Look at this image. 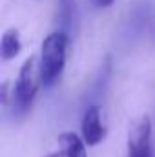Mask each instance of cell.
Wrapping results in <instances>:
<instances>
[{"instance_id":"8992f818","label":"cell","mask_w":155,"mask_h":157,"mask_svg":"<svg viewBox=\"0 0 155 157\" xmlns=\"http://www.w3.org/2000/svg\"><path fill=\"white\" fill-rule=\"evenodd\" d=\"M77 20V0H59V11H57V22L60 31L71 37V31L75 28Z\"/></svg>"},{"instance_id":"3957f363","label":"cell","mask_w":155,"mask_h":157,"mask_svg":"<svg viewBox=\"0 0 155 157\" xmlns=\"http://www.w3.org/2000/svg\"><path fill=\"white\" fill-rule=\"evenodd\" d=\"M128 157H153V152H152V121L148 115L139 117L130 128Z\"/></svg>"},{"instance_id":"6da1fadb","label":"cell","mask_w":155,"mask_h":157,"mask_svg":"<svg viewBox=\"0 0 155 157\" xmlns=\"http://www.w3.org/2000/svg\"><path fill=\"white\" fill-rule=\"evenodd\" d=\"M68 42H70V35H66L60 29L49 33L42 42L39 71H40V80L46 88L53 86L64 71Z\"/></svg>"},{"instance_id":"5b68a950","label":"cell","mask_w":155,"mask_h":157,"mask_svg":"<svg viewBox=\"0 0 155 157\" xmlns=\"http://www.w3.org/2000/svg\"><path fill=\"white\" fill-rule=\"evenodd\" d=\"M59 150L46 157H88L86 155V143L73 132H64L57 139Z\"/></svg>"},{"instance_id":"7a4b0ae2","label":"cell","mask_w":155,"mask_h":157,"mask_svg":"<svg viewBox=\"0 0 155 157\" xmlns=\"http://www.w3.org/2000/svg\"><path fill=\"white\" fill-rule=\"evenodd\" d=\"M42 84L40 80V71L37 68V59L29 57L24 60L18 77L15 80V88H13V95H11V106L13 112L18 115H26L31 110V104L37 97L39 86Z\"/></svg>"},{"instance_id":"52a82bcc","label":"cell","mask_w":155,"mask_h":157,"mask_svg":"<svg viewBox=\"0 0 155 157\" xmlns=\"http://www.w3.org/2000/svg\"><path fill=\"white\" fill-rule=\"evenodd\" d=\"M22 49V42H20V33L15 28H9L7 31H4L2 42H0V53L4 60H11L15 59Z\"/></svg>"},{"instance_id":"ba28073f","label":"cell","mask_w":155,"mask_h":157,"mask_svg":"<svg viewBox=\"0 0 155 157\" xmlns=\"http://www.w3.org/2000/svg\"><path fill=\"white\" fill-rule=\"evenodd\" d=\"M95 7H110L115 0H91Z\"/></svg>"},{"instance_id":"277c9868","label":"cell","mask_w":155,"mask_h":157,"mask_svg":"<svg viewBox=\"0 0 155 157\" xmlns=\"http://www.w3.org/2000/svg\"><path fill=\"white\" fill-rule=\"evenodd\" d=\"M80 130H82V139L88 146H95L106 137V128L100 121V108L97 104L86 108L80 122Z\"/></svg>"}]
</instances>
